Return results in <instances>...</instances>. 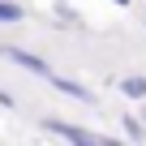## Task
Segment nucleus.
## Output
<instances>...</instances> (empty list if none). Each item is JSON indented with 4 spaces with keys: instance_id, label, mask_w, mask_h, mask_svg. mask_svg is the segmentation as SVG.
Instances as JSON below:
<instances>
[{
    "instance_id": "f257e3e1",
    "label": "nucleus",
    "mask_w": 146,
    "mask_h": 146,
    "mask_svg": "<svg viewBox=\"0 0 146 146\" xmlns=\"http://www.w3.org/2000/svg\"><path fill=\"white\" fill-rule=\"evenodd\" d=\"M43 129H47V133H56V137H64V142H78V146H90V142H99L90 129H78V125L56 120V116H47V120H43Z\"/></svg>"
},
{
    "instance_id": "f03ea898",
    "label": "nucleus",
    "mask_w": 146,
    "mask_h": 146,
    "mask_svg": "<svg viewBox=\"0 0 146 146\" xmlns=\"http://www.w3.org/2000/svg\"><path fill=\"white\" fill-rule=\"evenodd\" d=\"M13 64H22L26 73H39V78H52V64L43 60V56H35V52H26V47H0Z\"/></svg>"
},
{
    "instance_id": "7ed1b4c3",
    "label": "nucleus",
    "mask_w": 146,
    "mask_h": 146,
    "mask_svg": "<svg viewBox=\"0 0 146 146\" xmlns=\"http://www.w3.org/2000/svg\"><path fill=\"white\" fill-rule=\"evenodd\" d=\"M52 86H56L60 95H69V99H82V103H99V95H95V90H86L82 82H73V78H52Z\"/></svg>"
},
{
    "instance_id": "20e7f679",
    "label": "nucleus",
    "mask_w": 146,
    "mask_h": 146,
    "mask_svg": "<svg viewBox=\"0 0 146 146\" xmlns=\"http://www.w3.org/2000/svg\"><path fill=\"white\" fill-rule=\"evenodd\" d=\"M120 95H129V99H146V78H137V73H133V78H125V82H120Z\"/></svg>"
},
{
    "instance_id": "39448f33",
    "label": "nucleus",
    "mask_w": 146,
    "mask_h": 146,
    "mask_svg": "<svg viewBox=\"0 0 146 146\" xmlns=\"http://www.w3.org/2000/svg\"><path fill=\"white\" fill-rule=\"evenodd\" d=\"M22 5H13V0H0V22H22Z\"/></svg>"
},
{
    "instance_id": "423d86ee",
    "label": "nucleus",
    "mask_w": 146,
    "mask_h": 146,
    "mask_svg": "<svg viewBox=\"0 0 146 146\" xmlns=\"http://www.w3.org/2000/svg\"><path fill=\"white\" fill-rule=\"evenodd\" d=\"M125 133H129L133 142H142V137H146V125H142L137 116H125Z\"/></svg>"
},
{
    "instance_id": "0eeeda50",
    "label": "nucleus",
    "mask_w": 146,
    "mask_h": 146,
    "mask_svg": "<svg viewBox=\"0 0 146 146\" xmlns=\"http://www.w3.org/2000/svg\"><path fill=\"white\" fill-rule=\"evenodd\" d=\"M116 5H120V9H125V5H133V0H116Z\"/></svg>"
}]
</instances>
